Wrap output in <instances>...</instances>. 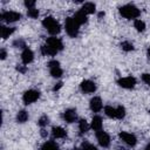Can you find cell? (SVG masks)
I'll return each instance as SVG.
<instances>
[{
  "label": "cell",
  "instance_id": "obj_34",
  "mask_svg": "<svg viewBox=\"0 0 150 150\" xmlns=\"http://www.w3.org/2000/svg\"><path fill=\"white\" fill-rule=\"evenodd\" d=\"M16 69H18L19 71H21V73H25V71H26V67H25V66H23V67H21V66H19V67H18Z\"/></svg>",
  "mask_w": 150,
  "mask_h": 150
},
{
  "label": "cell",
  "instance_id": "obj_1",
  "mask_svg": "<svg viewBox=\"0 0 150 150\" xmlns=\"http://www.w3.org/2000/svg\"><path fill=\"white\" fill-rule=\"evenodd\" d=\"M42 26L47 29V32L52 35H56L60 33L61 30V26L60 23L53 18V16H46L43 20H42Z\"/></svg>",
  "mask_w": 150,
  "mask_h": 150
},
{
  "label": "cell",
  "instance_id": "obj_19",
  "mask_svg": "<svg viewBox=\"0 0 150 150\" xmlns=\"http://www.w3.org/2000/svg\"><path fill=\"white\" fill-rule=\"evenodd\" d=\"M40 150H59V145L54 141H47L41 145Z\"/></svg>",
  "mask_w": 150,
  "mask_h": 150
},
{
  "label": "cell",
  "instance_id": "obj_33",
  "mask_svg": "<svg viewBox=\"0 0 150 150\" xmlns=\"http://www.w3.org/2000/svg\"><path fill=\"white\" fill-rule=\"evenodd\" d=\"M6 55H7V54H6V50L2 48V49L0 50V57H1V60H5V59H6Z\"/></svg>",
  "mask_w": 150,
  "mask_h": 150
},
{
  "label": "cell",
  "instance_id": "obj_15",
  "mask_svg": "<svg viewBox=\"0 0 150 150\" xmlns=\"http://www.w3.org/2000/svg\"><path fill=\"white\" fill-rule=\"evenodd\" d=\"M71 18H73V19H74V20L80 25V26H81V25H83L84 22H87V14H86V13H83L82 11L76 12Z\"/></svg>",
  "mask_w": 150,
  "mask_h": 150
},
{
  "label": "cell",
  "instance_id": "obj_23",
  "mask_svg": "<svg viewBox=\"0 0 150 150\" xmlns=\"http://www.w3.org/2000/svg\"><path fill=\"white\" fill-rule=\"evenodd\" d=\"M79 130H80V134H86L88 130H89V125H88V122L86 120H80L79 122Z\"/></svg>",
  "mask_w": 150,
  "mask_h": 150
},
{
  "label": "cell",
  "instance_id": "obj_10",
  "mask_svg": "<svg viewBox=\"0 0 150 150\" xmlns=\"http://www.w3.org/2000/svg\"><path fill=\"white\" fill-rule=\"evenodd\" d=\"M96 137H97V141H98V144L103 148H108L109 144H110V137L109 135L103 131V130H100V131H96Z\"/></svg>",
  "mask_w": 150,
  "mask_h": 150
},
{
  "label": "cell",
  "instance_id": "obj_7",
  "mask_svg": "<svg viewBox=\"0 0 150 150\" xmlns=\"http://www.w3.org/2000/svg\"><path fill=\"white\" fill-rule=\"evenodd\" d=\"M48 67H49V71H50V75L53 77H61L62 76V69L60 67V63L59 61L56 60H52L48 62Z\"/></svg>",
  "mask_w": 150,
  "mask_h": 150
},
{
  "label": "cell",
  "instance_id": "obj_38",
  "mask_svg": "<svg viewBox=\"0 0 150 150\" xmlns=\"http://www.w3.org/2000/svg\"><path fill=\"white\" fill-rule=\"evenodd\" d=\"M118 150H127V149H124V148H118Z\"/></svg>",
  "mask_w": 150,
  "mask_h": 150
},
{
  "label": "cell",
  "instance_id": "obj_8",
  "mask_svg": "<svg viewBox=\"0 0 150 150\" xmlns=\"http://www.w3.org/2000/svg\"><path fill=\"white\" fill-rule=\"evenodd\" d=\"M120 138L129 146H135L136 143H137V138L134 134H130V132H127V131H121L120 132Z\"/></svg>",
  "mask_w": 150,
  "mask_h": 150
},
{
  "label": "cell",
  "instance_id": "obj_26",
  "mask_svg": "<svg viewBox=\"0 0 150 150\" xmlns=\"http://www.w3.org/2000/svg\"><path fill=\"white\" fill-rule=\"evenodd\" d=\"M27 15L29 18H32V19H36L39 16V9H36L35 7L34 8H29V9H27Z\"/></svg>",
  "mask_w": 150,
  "mask_h": 150
},
{
  "label": "cell",
  "instance_id": "obj_32",
  "mask_svg": "<svg viewBox=\"0 0 150 150\" xmlns=\"http://www.w3.org/2000/svg\"><path fill=\"white\" fill-rule=\"evenodd\" d=\"M25 6L29 9V8H34L35 6V1H25Z\"/></svg>",
  "mask_w": 150,
  "mask_h": 150
},
{
  "label": "cell",
  "instance_id": "obj_22",
  "mask_svg": "<svg viewBox=\"0 0 150 150\" xmlns=\"http://www.w3.org/2000/svg\"><path fill=\"white\" fill-rule=\"evenodd\" d=\"M28 120V112L26 110H20L16 115V121L19 123H25Z\"/></svg>",
  "mask_w": 150,
  "mask_h": 150
},
{
  "label": "cell",
  "instance_id": "obj_12",
  "mask_svg": "<svg viewBox=\"0 0 150 150\" xmlns=\"http://www.w3.org/2000/svg\"><path fill=\"white\" fill-rule=\"evenodd\" d=\"M34 59V53L29 49V48H25L22 50V54H21V60H22V63L23 64H28L33 61Z\"/></svg>",
  "mask_w": 150,
  "mask_h": 150
},
{
  "label": "cell",
  "instance_id": "obj_13",
  "mask_svg": "<svg viewBox=\"0 0 150 150\" xmlns=\"http://www.w3.org/2000/svg\"><path fill=\"white\" fill-rule=\"evenodd\" d=\"M77 118V114H76V110L75 109H67L64 112H63V120L68 123H73L75 122Z\"/></svg>",
  "mask_w": 150,
  "mask_h": 150
},
{
  "label": "cell",
  "instance_id": "obj_16",
  "mask_svg": "<svg viewBox=\"0 0 150 150\" xmlns=\"http://www.w3.org/2000/svg\"><path fill=\"white\" fill-rule=\"evenodd\" d=\"M52 135H53L54 138H63V137L67 136V132H66V130H64L63 128H61V127H54V128L52 129Z\"/></svg>",
  "mask_w": 150,
  "mask_h": 150
},
{
  "label": "cell",
  "instance_id": "obj_11",
  "mask_svg": "<svg viewBox=\"0 0 150 150\" xmlns=\"http://www.w3.org/2000/svg\"><path fill=\"white\" fill-rule=\"evenodd\" d=\"M80 88H81V90H82L83 93H86V94H91V93H95V90H96V84H95V82H93V81H90V80H84V81L81 82Z\"/></svg>",
  "mask_w": 150,
  "mask_h": 150
},
{
  "label": "cell",
  "instance_id": "obj_25",
  "mask_svg": "<svg viewBox=\"0 0 150 150\" xmlns=\"http://www.w3.org/2000/svg\"><path fill=\"white\" fill-rule=\"evenodd\" d=\"M121 47H122V49L125 50V52H131V50H134V45H132L131 42H129V41H123V42L121 43Z\"/></svg>",
  "mask_w": 150,
  "mask_h": 150
},
{
  "label": "cell",
  "instance_id": "obj_4",
  "mask_svg": "<svg viewBox=\"0 0 150 150\" xmlns=\"http://www.w3.org/2000/svg\"><path fill=\"white\" fill-rule=\"evenodd\" d=\"M46 45H47V46H48L50 49H53V50H54L56 54H57L60 50H62V49H63V43H62L61 39L56 38V36H52V38L47 39Z\"/></svg>",
  "mask_w": 150,
  "mask_h": 150
},
{
  "label": "cell",
  "instance_id": "obj_28",
  "mask_svg": "<svg viewBox=\"0 0 150 150\" xmlns=\"http://www.w3.org/2000/svg\"><path fill=\"white\" fill-rule=\"evenodd\" d=\"M82 150H97L93 144H90L89 142H87V141H84L83 143H82Z\"/></svg>",
  "mask_w": 150,
  "mask_h": 150
},
{
  "label": "cell",
  "instance_id": "obj_29",
  "mask_svg": "<svg viewBox=\"0 0 150 150\" xmlns=\"http://www.w3.org/2000/svg\"><path fill=\"white\" fill-rule=\"evenodd\" d=\"M48 122H49V120H48V117L46 116V115H43V116H41L40 117V120H39V125L40 127H46L47 124H48Z\"/></svg>",
  "mask_w": 150,
  "mask_h": 150
},
{
  "label": "cell",
  "instance_id": "obj_6",
  "mask_svg": "<svg viewBox=\"0 0 150 150\" xmlns=\"http://www.w3.org/2000/svg\"><path fill=\"white\" fill-rule=\"evenodd\" d=\"M21 19V14L18 13V12H13V11H6V12H2L1 13V20L7 22V23H11V22H15L18 20Z\"/></svg>",
  "mask_w": 150,
  "mask_h": 150
},
{
  "label": "cell",
  "instance_id": "obj_17",
  "mask_svg": "<svg viewBox=\"0 0 150 150\" xmlns=\"http://www.w3.org/2000/svg\"><path fill=\"white\" fill-rule=\"evenodd\" d=\"M15 30V27H7V26H1L0 27V35L2 39H7L9 35H12Z\"/></svg>",
  "mask_w": 150,
  "mask_h": 150
},
{
  "label": "cell",
  "instance_id": "obj_3",
  "mask_svg": "<svg viewBox=\"0 0 150 150\" xmlns=\"http://www.w3.org/2000/svg\"><path fill=\"white\" fill-rule=\"evenodd\" d=\"M80 25L73 19V18H67L66 19V22H64V28H66V32L69 36L71 38H76L77 34H79V28Z\"/></svg>",
  "mask_w": 150,
  "mask_h": 150
},
{
  "label": "cell",
  "instance_id": "obj_2",
  "mask_svg": "<svg viewBox=\"0 0 150 150\" xmlns=\"http://www.w3.org/2000/svg\"><path fill=\"white\" fill-rule=\"evenodd\" d=\"M139 13H141L139 9L135 5H131V4L120 7V14L125 19H136L139 16Z\"/></svg>",
  "mask_w": 150,
  "mask_h": 150
},
{
  "label": "cell",
  "instance_id": "obj_21",
  "mask_svg": "<svg viewBox=\"0 0 150 150\" xmlns=\"http://www.w3.org/2000/svg\"><path fill=\"white\" fill-rule=\"evenodd\" d=\"M104 112L108 117L110 118H116L117 117V110L115 107H111V105H107L104 107Z\"/></svg>",
  "mask_w": 150,
  "mask_h": 150
},
{
  "label": "cell",
  "instance_id": "obj_14",
  "mask_svg": "<svg viewBox=\"0 0 150 150\" xmlns=\"http://www.w3.org/2000/svg\"><path fill=\"white\" fill-rule=\"evenodd\" d=\"M102 107H103V104H102V100L100 97L95 96V97H93L90 100V109L94 112H98L102 109Z\"/></svg>",
  "mask_w": 150,
  "mask_h": 150
},
{
  "label": "cell",
  "instance_id": "obj_5",
  "mask_svg": "<svg viewBox=\"0 0 150 150\" xmlns=\"http://www.w3.org/2000/svg\"><path fill=\"white\" fill-rule=\"evenodd\" d=\"M39 97H40V91L34 90V89H29V90L25 91L22 100H23L25 104H30V103H34L35 101H38Z\"/></svg>",
  "mask_w": 150,
  "mask_h": 150
},
{
  "label": "cell",
  "instance_id": "obj_31",
  "mask_svg": "<svg viewBox=\"0 0 150 150\" xmlns=\"http://www.w3.org/2000/svg\"><path fill=\"white\" fill-rule=\"evenodd\" d=\"M142 80H143L144 83H146V84L150 87V74H146V73L143 74V75H142Z\"/></svg>",
  "mask_w": 150,
  "mask_h": 150
},
{
  "label": "cell",
  "instance_id": "obj_27",
  "mask_svg": "<svg viewBox=\"0 0 150 150\" xmlns=\"http://www.w3.org/2000/svg\"><path fill=\"white\" fill-rule=\"evenodd\" d=\"M116 110H117V117L116 118H118V120L124 118V116H125V109H124V107L118 105V107H116Z\"/></svg>",
  "mask_w": 150,
  "mask_h": 150
},
{
  "label": "cell",
  "instance_id": "obj_20",
  "mask_svg": "<svg viewBox=\"0 0 150 150\" xmlns=\"http://www.w3.org/2000/svg\"><path fill=\"white\" fill-rule=\"evenodd\" d=\"M95 9H96V7L93 2H86L81 8V11L86 14H93V13H95Z\"/></svg>",
  "mask_w": 150,
  "mask_h": 150
},
{
  "label": "cell",
  "instance_id": "obj_18",
  "mask_svg": "<svg viewBox=\"0 0 150 150\" xmlns=\"http://www.w3.org/2000/svg\"><path fill=\"white\" fill-rule=\"evenodd\" d=\"M91 128L95 131H100L102 130V118L100 116H94L91 120Z\"/></svg>",
  "mask_w": 150,
  "mask_h": 150
},
{
  "label": "cell",
  "instance_id": "obj_35",
  "mask_svg": "<svg viewBox=\"0 0 150 150\" xmlns=\"http://www.w3.org/2000/svg\"><path fill=\"white\" fill-rule=\"evenodd\" d=\"M61 87H62V82H59V83H57V86H55V87H54V90H59Z\"/></svg>",
  "mask_w": 150,
  "mask_h": 150
},
{
  "label": "cell",
  "instance_id": "obj_9",
  "mask_svg": "<svg viewBox=\"0 0 150 150\" xmlns=\"http://www.w3.org/2000/svg\"><path fill=\"white\" fill-rule=\"evenodd\" d=\"M117 84L122 88L125 89H132L136 86V79L132 76H127V77H122L117 81Z\"/></svg>",
  "mask_w": 150,
  "mask_h": 150
},
{
  "label": "cell",
  "instance_id": "obj_24",
  "mask_svg": "<svg viewBox=\"0 0 150 150\" xmlns=\"http://www.w3.org/2000/svg\"><path fill=\"white\" fill-rule=\"evenodd\" d=\"M134 26H135V28H136L138 32H143V30L145 29V23H144L141 19H136L135 22H134Z\"/></svg>",
  "mask_w": 150,
  "mask_h": 150
},
{
  "label": "cell",
  "instance_id": "obj_39",
  "mask_svg": "<svg viewBox=\"0 0 150 150\" xmlns=\"http://www.w3.org/2000/svg\"><path fill=\"white\" fill-rule=\"evenodd\" d=\"M149 112H150V110H149Z\"/></svg>",
  "mask_w": 150,
  "mask_h": 150
},
{
  "label": "cell",
  "instance_id": "obj_30",
  "mask_svg": "<svg viewBox=\"0 0 150 150\" xmlns=\"http://www.w3.org/2000/svg\"><path fill=\"white\" fill-rule=\"evenodd\" d=\"M13 45L15 46V47H19V48H27L26 47V45H25V41H22V40H15L14 42H13Z\"/></svg>",
  "mask_w": 150,
  "mask_h": 150
},
{
  "label": "cell",
  "instance_id": "obj_37",
  "mask_svg": "<svg viewBox=\"0 0 150 150\" xmlns=\"http://www.w3.org/2000/svg\"><path fill=\"white\" fill-rule=\"evenodd\" d=\"M148 57L150 59V47H149V49H148Z\"/></svg>",
  "mask_w": 150,
  "mask_h": 150
},
{
  "label": "cell",
  "instance_id": "obj_36",
  "mask_svg": "<svg viewBox=\"0 0 150 150\" xmlns=\"http://www.w3.org/2000/svg\"><path fill=\"white\" fill-rule=\"evenodd\" d=\"M144 150H150V143H149V144L145 146V149H144Z\"/></svg>",
  "mask_w": 150,
  "mask_h": 150
}]
</instances>
